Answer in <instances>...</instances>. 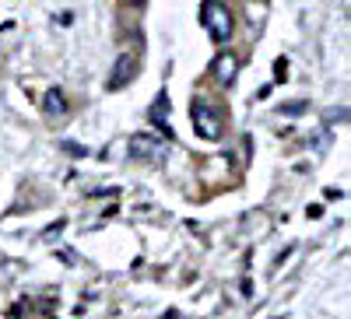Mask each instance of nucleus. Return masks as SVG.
<instances>
[{
  "label": "nucleus",
  "mask_w": 351,
  "mask_h": 319,
  "mask_svg": "<svg viewBox=\"0 0 351 319\" xmlns=\"http://www.w3.org/2000/svg\"><path fill=\"white\" fill-rule=\"evenodd\" d=\"M193 130L204 137V140H218L221 137V112L208 102H193Z\"/></svg>",
  "instance_id": "2"
},
{
  "label": "nucleus",
  "mask_w": 351,
  "mask_h": 319,
  "mask_svg": "<svg viewBox=\"0 0 351 319\" xmlns=\"http://www.w3.org/2000/svg\"><path fill=\"white\" fill-rule=\"evenodd\" d=\"M200 21H204V28L211 32L215 42H225V39L232 36V14H228L225 4H218V0H208V4L200 8Z\"/></svg>",
  "instance_id": "1"
},
{
  "label": "nucleus",
  "mask_w": 351,
  "mask_h": 319,
  "mask_svg": "<svg viewBox=\"0 0 351 319\" xmlns=\"http://www.w3.org/2000/svg\"><path fill=\"white\" fill-rule=\"evenodd\" d=\"M215 77L225 81V84H228V81H236V56H228V53L218 56V60H215Z\"/></svg>",
  "instance_id": "5"
},
{
  "label": "nucleus",
  "mask_w": 351,
  "mask_h": 319,
  "mask_svg": "<svg viewBox=\"0 0 351 319\" xmlns=\"http://www.w3.org/2000/svg\"><path fill=\"white\" fill-rule=\"evenodd\" d=\"M130 4H134V0H130Z\"/></svg>",
  "instance_id": "7"
},
{
  "label": "nucleus",
  "mask_w": 351,
  "mask_h": 319,
  "mask_svg": "<svg viewBox=\"0 0 351 319\" xmlns=\"http://www.w3.org/2000/svg\"><path fill=\"white\" fill-rule=\"evenodd\" d=\"M130 148H134V155H137V158H158V155L165 151V144L144 133V137H134V140H130Z\"/></svg>",
  "instance_id": "4"
},
{
  "label": "nucleus",
  "mask_w": 351,
  "mask_h": 319,
  "mask_svg": "<svg viewBox=\"0 0 351 319\" xmlns=\"http://www.w3.org/2000/svg\"><path fill=\"white\" fill-rule=\"evenodd\" d=\"M134 74H137V60L127 53V56H120V64H116V71H112V77H109V88H112V92L123 88V84H127Z\"/></svg>",
  "instance_id": "3"
},
{
  "label": "nucleus",
  "mask_w": 351,
  "mask_h": 319,
  "mask_svg": "<svg viewBox=\"0 0 351 319\" xmlns=\"http://www.w3.org/2000/svg\"><path fill=\"white\" fill-rule=\"evenodd\" d=\"M43 109H46V116H64V112H67L64 92H46V99H43Z\"/></svg>",
  "instance_id": "6"
}]
</instances>
